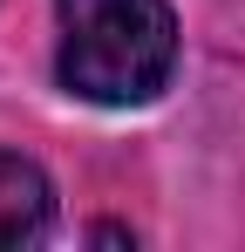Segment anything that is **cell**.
<instances>
[{"mask_svg":"<svg viewBox=\"0 0 245 252\" xmlns=\"http://www.w3.org/2000/svg\"><path fill=\"white\" fill-rule=\"evenodd\" d=\"M48 225H55V191H48L41 164L14 157V150H0V252L34 246Z\"/></svg>","mask_w":245,"mask_h":252,"instance_id":"7a4b0ae2","label":"cell"},{"mask_svg":"<svg viewBox=\"0 0 245 252\" xmlns=\"http://www.w3.org/2000/svg\"><path fill=\"white\" fill-rule=\"evenodd\" d=\"M61 21V89L102 109L150 102L177 68V14L170 0H55Z\"/></svg>","mask_w":245,"mask_h":252,"instance_id":"6da1fadb","label":"cell"}]
</instances>
